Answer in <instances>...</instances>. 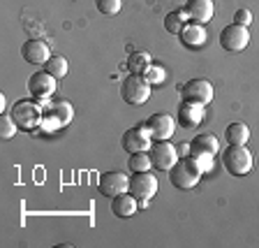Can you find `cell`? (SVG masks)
I'll list each match as a JSON object with an SVG mask.
<instances>
[{"instance_id":"obj_7","label":"cell","mask_w":259,"mask_h":248,"mask_svg":"<svg viewBox=\"0 0 259 248\" xmlns=\"http://www.w3.org/2000/svg\"><path fill=\"white\" fill-rule=\"evenodd\" d=\"M153 137H151V130L148 125H135V128L125 130L123 135V149L127 153H137V151H151L153 146Z\"/></svg>"},{"instance_id":"obj_24","label":"cell","mask_w":259,"mask_h":248,"mask_svg":"<svg viewBox=\"0 0 259 248\" xmlns=\"http://www.w3.org/2000/svg\"><path fill=\"white\" fill-rule=\"evenodd\" d=\"M51 112L58 116V121H60V125H70V121H72V116H74V109H72V104L70 102H65V100H58V102H54L51 104Z\"/></svg>"},{"instance_id":"obj_25","label":"cell","mask_w":259,"mask_h":248,"mask_svg":"<svg viewBox=\"0 0 259 248\" xmlns=\"http://www.w3.org/2000/svg\"><path fill=\"white\" fill-rule=\"evenodd\" d=\"M190 160H194V165L201 169V172H208L210 167H213V156L210 153H204V151H194V149H190L188 153Z\"/></svg>"},{"instance_id":"obj_13","label":"cell","mask_w":259,"mask_h":248,"mask_svg":"<svg viewBox=\"0 0 259 248\" xmlns=\"http://www.w3.org/2000/svg\"><path fill=\"white\" fill-rule=\"evenodd\" d=\"M21 58L30 65H44L51 58V51H49V44L42 42L37 38H30L21 44Z\"/></svg>"},{"instance_id":"obj_27","label":"cell","mask_w":259,"mask_h":248,"mask_svg":"<svg viewBox=\"0 0 259 248\" xmlns=\"http://www.w3.org/2000/svg\"><path fill=\"white\" fill-rule=\"evenodd\" d=\"M95 5H97V12L104 16H113V14H118L120 7H123V3L120 0H95Z\"/></svg>"},{"instance_id":"obj_28","label":"cell","mask_w":259,"mask_h":248,"mask_svg":"<svg viewBox=\"0 0 259 248\" xmlns=\"http://www.w3.org/2000/svg\"><path fill=\"white\" fill-rule=\"evenodd\" d=\"M63 125H60V121H58V116H56L51 109H44V119H42V128L39 130H44V132H56V130H60Z\"/></svg>"},{"instance_id":"obj_2","label":"cell","mask_w":259,"mask_h":248,"mask_svg":"<svg viewBox=\"0 0 259 248\" xmlns=\"http://www.w3.org/2000/svg\"><path fill=\"white\" fill-rule=\"evenodd\" d=\"M201 174L204 172L194 165V160H190V158H181V160L169 169V181H171V186H176L178 190H192L194 186L199 184Z\"/></svg>"},{"instance_id":"obj_30","label":"cell","mask_w":259,"mask_h":248,"mask_svg":"<svg viewBox=\"0 0 259 248\" xmlns=\"http://www.w3.org/2000/svg\"><path fill=\"white\" fill-rule=\"evenodd\" d=\"M234 23L248 28L250 23H252V12L250 10H236V14H234Z\"/></svg>"},{"instance_id":"obj_8","label":"cell","mask_w":259,"mask_h":248,"mask_svg":"<svg viewBox=\"0 0 259 248\" xmlns=\"http://www.w3.org/2000/svg\"><path fill=\"white\" fill-rule=\"evenodd\" d=\"M250 42V32L245 26H238V23H232V26L222 28L220 32V44L225 51H232V54H236V51H243V49L248 47Z\"/></svg>"},{"instance_id":"obj_19","label":"cell","mask_w":259,"mask_h":248,"mask_svg":"<svg viewBox=\"0 0 259 248\" xmlns=\"http://www.w3.org/2000/svg\"><path fill=\"white\" fill-rule=\"evenodd\" d=\"M151 65H153V56L148 54V51H135V54H130V58H127L130 75H144Z\"/></svg>"},{"instance_id":"obj_6","label":"cell","mask_w":259,"mask_h":248,"mask_svg":"<svg viewBox=\"0 0 259 248\" xmlns=\"http://www.w3.org/2000/svg\"><path fill=\"white\" fill-rule=\"evenodd\" d=\"M151 162L153 167L160 169V172H169V169L176 165L178 160H181V156H178V149L174 144H169V139H157L155 144L151 146Z\"/></svg>"},{"instance_id":"obj_23","label":"cell","mask_w":259,"mask_h":248,"mask_svg":"<svg viewBox=\"0 0 259 248\" xmlns=\"http://www.w3.org/2000/svg\"><path fill=\"white\" fill-rule=\"evenodd\" d=\"M67 58L65 56H51V58L44 63V70L49 72V75H54L56 79H63L65 75H67Z\"/></svg>"},{"instance_id":"obj_10","label":"cell","mask_w":259,"mask_h":248,"mask_svg":"<svg viewBox=\"0 0 259 248\" xmlns=\"http://www.w3.org/2000/svg\"><path fill=\"white\" fill-rule=\"evenodd\" d=\"M97 190H100V195H104V197H116V195L120 193H127L130 190V179L127 174L123 172H104L102 176H100V181H97Z\"/></svg>"},{"instance_id":"obj_3","label":"cell","mask_w":259,"mask_h":248,"mask_svg":"<svg viewBox=\"0 0 259 248\" xmlns=\"http://www.w3.org/2000/svg\"><path fill=\"white\" fill-rule=\"evenodd\" d=\"M222 167L232 176H245L252 169V153L245 146L229 144V149L222 151Z\"/></svg>"},{"instance_id":"obj_14","label":"cell","mask_w":259,"mask_h":248,"mask_svg":"<svg viewBox=\"0 0 259 248\" xmlns=\"http://www.w3.org/2000/svg\"><path fill=\"white\" fill-rule=\"evenodd\" d=\"M185 14L192 23H208L215 14V5H213V0H188L185 3Z\"/></svg>"},{"instance_id":"obj_17","label":"cell","mask_w":259,"mask_h":248,"mask_svg":"<svg viewBox=\"0 0 259 248\" xmlns=\"http://www.w3.org/2000/svg\"><path fill=\"white\" fill-rule=\"evenodd\" d=\"M181 42L185 44V47H190V49H199V47H204L206 44V40H208V35H206V30H204V26L201 23H188V26L181 30Z\"/></svg>"},{"instance_id":"obj_20","label":"cell","mask_w":259,"mask_h":248,"mask_svg":"<svg viewBox=\"0 0 259 248\" xmlns=\"http://www.w3.org/2000/svg\"><path fill=\"white\" fill-rule=\"evenodd\" d=\"M225 137L234 146H245V141L250 139V128L245 123H229L225 130Z\"/></svg>"},{"instance_id":"obj_15","label":"cell","mask_w":259,"mask_h":248,"mask_svg":"<svg viewBox=\"0 0 259 248\" xmlns=\"http://www.w3.org/2000/svg\"><path fill=\"white\" fill-rule=\"evenodd\" d=\"M204 119V104L190 102V100H183L181 107H178V123L185 130H194Z\"/></svg>"},{"instance_id":"obj_1","label":"cell","mask_w":259,"mask_h":248,"mask_svg":"<svg viewBox=\"0 0 259 248\" xmlns=\"http://www.w3.org/2000/svg\"><path fill=\"white\" fill-rule=\"evenodd\" d=\"M12 119L16 121L19 130H35L42 128V119H44V107L37 100H19L12 107Z\"/></svg>"},{"instance_id":"obj_9","label":"cell","mask_w":259,"mask_h":248,"mask_svg":"<svg viewBox=\"0 0 259 248\" xmlns=\"http://www.w3.org/2000/svg\"><path fill=\"white\" fill-rule=\"evenodd\" d=\"M56 77L49 75L47 70L44 72H35V75H30V79H28V93H30L35 100H47V97H51L56 93V88H58V84H56Z\"/></svg>"},{"instance_id":"obj_4","label":"cell","mask_w":259,"mask_h":248,"mask_svg":"<svg viewBox=\"0 0 259 248\" xmlns=\"http://www.w3.org/2000/svg\"><path fill=\"white\" fill-rule=\"evenodd\" d=\"M120 95L127 104H144L151 97V84L144 75H130L120 86Z\"/></svg>"},{"instance_id":"obj_11","label":"cell","mask_w":259,"mask_h":248,"mask_svg":"<svg viewBox=\"0 0 259 248\" xmlns=\"http://www.w3.org/2000/svg\"><path fill=\"white\" fill-rule=\"evenodd\" d=\"M183 100H190V102H197V104H204L206 107V104L213 100V86H210V81L190 79L183 86Z\"/></svg>"},{"instance_id":"obj_16","label":"cell","mask_w":259,"mask_h":248,"mask_svg":"<svg viewBox=\"0 0 259 248\" xmlns=\"http://www.w3.org/2000/svg\"><path fill=\"white\" fill-rule=\"evenodd\" d=\"M139 209V202H137V197L132 193H120L116 195V197H111V211H113V216H118V218H130V216H135V211Z\"/></svg>"},{"instance_id":"obj_31","label":"cell","mask_w":259,"mask_h":248,"mask_svg":"<svg viewBox=\"0 0 259 248\" xmlns=\"http://www.w3.org/2000/svg\"><path fill=\"white\" fill-rule=\"evenodd\" d=\"M178 149V156H183V158H188V153H190V144L185 141V144H181V146H176Z\"/></svg>"},{"instance_id":"obj_26","label":"cell","mask_w":259,"mask_h":248,"mask_svg":"<svg viewBox=\"0 0 259 248\" xmlns=\"http://www.w3.org/2000/svg\"><path fill=\"white\" fill-rule=\"evenodd\" d=\"M16 130H19V125L12 119V114H3V116H0V137H3V139H12V137L16 135Z\"/></svg>"},{"instance_id":"obj_18","label":"cell","mask_w":259,"mask_h":248,"mask_svg":"<svg viewBox=\"0 0 259 248\" xmlns=\"http://www.w3.org/2000/svg\"><path fill=\"white\" fill-rule=\"evenodd\" d=\"M190 149L194 151H204V153H210V156H215L220 151V141H218L215 135H210V132H201L197 135L192 141H190Z\"/></svg>"},{"instance_id":"obj_22","label":"cell","mask_w":259,"mask_h":248,"mask_svg":"<svg viewBox=\"0 0 259 248\" xmlns=\"http://www.w3.org/2000/svg\"><path fill=\"white\" fill-rule=\"evenodd\" d=\"M188 26V14H185V10H176V12H169L167 16H164V28H167V32H171V35H181V30Z\"/></svg>"},{"instance_id":"obj_21","label":"cell","mask_w":259,"mask_h":248,"mask_svg":"<svg viewBox=\"0 0 259 248\" xmlns=\"http://www.w3.org/2000/svg\"><path fill=\"white\" fill-rule=\"evenodd\" d=\"M153 162H151V153L148 151H137V153H130L127 158V169L132 174L135 172H151Z\"/></svg>"},{"instance_id":"obj_5","label":"cell","mask_w":259,"mask_h":248,"mask_svg":"<svg viewBox=\"0 0 259 248\" xmlns=\"http://www.w3.org/2000/svg\"><path fill=\"white\" fill-rule=\"evenodd\" d=\"M130 193L137 197L141 209H146L151 197L157 193V179L151 172H135L130 179Z\"/></svg>"},{"instance_id":"obj_29","label":"cell","mask_w":259,"mask_h":248,"mask_svg":"<svg viewBox=\"0 0 259 248\" xmlns=\"http://www.w3.org/2000/svg\"><path fill=\"white\" fill-rule=\"evenodd\" d=\"M164 75H167V72L162 70V67H157V65H151V67H148V70L144 72V77L146 79H148V84H162V81H164Z\"/></svg>"},{"instance_id":"obj_12","label":"cell","mask_w":259,"mask_h":248,"mask_svg":"<svg viewBox=\"0 0 259 248\" xmlns=\"http://www.w3.org/2000/svg\"><path fill=\"white\" fill-rule=\"evenodd\" d=\"M146 125H148V130H151V137L153 139H171V135L176 132V121L169 116V114L164 112H157L153 114L151 119L146 121Z\"/></svg>"}]
</instances>
